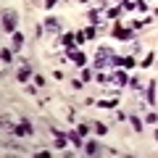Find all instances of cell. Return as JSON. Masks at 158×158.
Listing matches in <instances>:
<instances>
[{
  "instance_id": "cell-13",
  "label": "cell",
  "mask_w": 158,
  "mask_h": 158,
  "mask_svg": "<svg viewBox=\"0 0 158 158\" xmlns=\"http://www.w3.org/2000/svg\"><path fill=\"white\" fill-rule=\"evenodd\" d=\"M56 148H58V150L66 148V137H63V135H56Z\"/></svg>"
},
{
  "instance_id": "cell-21",
  "label": "cell",
  "mask_w": 158,
  "mask_h": 158,
  "mask_svg": "<svg viewBox=\"0 0 158 158\" xmlns=\"http://www.w3.org/2000/svg\"><path fill=\"white\" fill-rule=\"evenodd\" d=\"M95 132H98V135H106L108 127H106V124H95Z\"/></svg>"
},
{
  "instance_id": "cell-10",
  "label": "cell",
  "mask_w": 158,
  "mask_h": 158,
  "mask_svg": "<svg viewBox=\"0 0 158 158\" xmlns=\"http://www.w3.org/2000/svg\"><path fill=\"white\" fill-rule=\"evenodd\" d=\"M156 85L158 82H150V87H148V103H150V106L156 103Z\"/></svg>"
},
{
  "instance_id": "cell-19",
  "label": "cell",
  "mask_w": 158,
  "mask_h": 158,
  "mask_svg": "<svg viewBox=\"0 0 158 158\" xmlns=\"http://www.w3.org/2000/svg\"><path fill=\"white\" fill-rule=\"evenodd\" d=\"M132 127H135V129L140 132V129H142V121H140V118H137V116H132Z\"/></svg>"
},
{
  "instance_id": "cell-2",
  "label": "cell",
  "mask_w": 158,
  "mask_h": 158,
  "mask_svg": "<svg viewBox=\"0 0 158 158\" xmlns=\"http://www.w3.org/2000/svg\"><path fill=\"white\" fill-rule=\"evenodd\" d=\"M16 11H6L3 13V29H6V32H13V29H16Z\"/></svg>"
},
{
  "instance_id": "cell-6",
  "label": "cell",
  "mask_w": 158,
  "mask_h": 158,
  "mask_svg": "<svg viewBox=\"0 0 158 158\" xmlns=\"http://www.w3.org/2000/svg\"><path fill=\"white\" fill-rule=\"evenodd\" d=\"M113 34H116L118 40H132V32H129V29H121L118 24H116V29H113Z\"/></svg>"
},
{
  "instance_id": "cell-18",
  "label": "cell",
  "mask_w": 158,
  "mask_h": 158,
  "mask_svg": "<svg viewBox=\"0 0 158 158\" xmlns=\"http://www.w3.org/2000/svg\"><path fill=\"white\" fill-rule=\"evenodd\" d=\"M98 82H100V85H108V82H111V77H108V74H98Z\"/></svg>"
},
{
  "instance_id": "cell-20",
  "label": "cell",
  "mask_w": 158,
  "mask_h": 158,
  "mask_svg": "<svg viewBox=\"0 0 158 158\" xmlns=\"http://www.w3.org/2000/svg\"><path fill=\"white\" fill-rule=\"evenodd\" d=\"M85 34H87V40H95V34H98V29H92V27H90V29H85Z\"/></svg>"
},
{
  "instance_id": "cell-15",
  "label": "cell",
  "mask_w": 158,
  "mask_h": 158,
  "mask_svg": "<svg viewBox=\"0 0 158 158\" xmlns=\"http://www.w3.org/2000/svg\"><path fill=\"white\" fill-rule=\"evenodd\" d=\"M24 45V37H21V34H13V48H16V50H19V48H21Z\"/></svg>"
},
{
  "instance_id": "cell-4",
  "label": "cell",
  "mask_w": 158,
  "mask_h": 158,
  "mask_svg": "<svg viewBox=\"0 0 158 158\" xmlns=\"http://www.w3.org/2000/svg\"><path fill=\"white\" fill-rule=\"evenodd\" d=\"M13 132H16V135H21V137H27V135H32V132H34V127L27 124V121H21L19 127H13Z\"/></svg>"
},
{
  "instance_id": "cell-12",
  "label": "cell",
  "mask_w": 158,
  "mask_h": 158,
  "mask_svg": "<svg viewBox=\"0 0 158 158\" xmlns=\"http://www.w3.org/2000/svg\"><path fill=\"white\" fill-rule=\"evenodd\" d=\"M69 140L74 142V148H79V145H82V135H79V132H69Z\"/></svg>"
},
{
  "instance_id": "cell-8",
  "label": "cell",
  "mask_w": 158,
  "mask_h": 158,
  "mask_svg": "<svg viewBox=\"0 0 158 158\" xmlns=\"http://www.w3.org/2000/svg\"><path fill=\"white\" fill-rule=\"evenodd\" d=\"M61 45H63V48H74V45H77L74 34H63V37H61Z\"/></svg>"
},
{
  "instance_id": "cell-26",
  "label": "cell",
  "mask_w": 158,
  "mask_h": 158,
  "mask_svg": "<svg viewBox=\"0 0 158 158\" xmlns=\"http://www.w3.org/2000/svg\"><path fill=\"white\" fill-rule=\"evenodd\" d=\"M90 79H92V74L85 69V71H82V82H90Z\"/></svg>"
},
{
  "instance_id": "cell-25",
  "label": "cell",
  "mask_w": 158,
  "mask_h": 158,
  "mask_svg": "<svg viewBox=\"0 0 158 158\" xmlns=\"http://www.w3.org/2000/svg\"><path fill=\"white\" fill-rule=\"evenodd\" d=\"M145 121H148V124H156V121H158V116H156V113H148V118H145Z\"/></svg>"
},
{
  "instance_id": "cell-9",
  "label": "cell",
  "mask_w": 158,
  "mask_h": 158,
  "mask_svg": "<svg viewBox=\"0 0 158 158\" xmlns=\"http://www.w3.org/2000/svg\"><path fill=\"white\" fill-rule=\"evenodd\" d=\"M113 82H116V85H129V79H127L124 71H116V74H113Z\"/></svg>"
},
{
  "instance_id": "cell-14",
  "label": "cell",
  "mask_w": 158,
  "mask_h": 158,
  "mask_svg": "<svg viewBox=\"0 0 158 158\" xmlns=\"http://www.w3.org/2000/svg\"><path fill=\"white\" fill-rule=\"evenodd\" d=\"M132 66H135V58H129V56L121 58V69H132Z\"/></svg>"
},
{
  "instance_id": "cell-5",
  "label": "cell",
  "mask_w": 158,
  "mask_h": 158,
  "mask_svg": "<svg viewBox=\"0 0 158 158\" xmlns=\"http://www.w3.org/2000/svg\"><path fill=\"white\" fill-rule=\"evenodd\" d=\"M29 74H32V66H29V63H24V66L19 69V82H27Z\"/></svg>"
},
{
  "instance_id": "cell-24",
  "label": "cell",
  "mask_w": 158,
  "mask_h": 158,
  "mask_svg": "<svg viewBox=\"0 0 158 158\" xmlns=\"http://www.w3.org/2000/svg\"><path fill=\"white\" fill-rule=\"evenodd\" d=\"M137 11H148V3H145V0H137Z\"/></svg>"
},
{
  "instance_id": "cell-16",
  "label": "cell",
  "mask_w": 158,
  "mask_h": 158,
  "mask_svg": "<svg viewBox=\"0 0 158 158\" xmlns=\"http://www.w3.org/2000/svg\"><path fill=\"white\" fill-rule=\"evenodd\" d=\"M77 132H79V135H82V137H85L87 132H90V124H79V127H77Z\"/></svg>"
},
{
  "instance_id": "cell-7",
  "label": "cell",
  "mask_w": 158,
  "mask_h": 158,
  "mask_svg": "<svg viewBox=\"0 0 158 158\" xmlns=\"http://www.w3.org/2000/svg\"><path fill=\"white\" fill-rule=\"evenodd\" d=\"M45 29H48V32H58V29H61L58 19H45Z\"/></svg>"
},
{
  "instance_id": "cell-1",
  "label": "cell",
  "mask_w": 158,
  "mask_h": 158,
  "mask_svg": "<svg viewBox=\"0 0 158 158\" xmlns=\"http://www.w3.org/2000/svg\"><path fill=\"white\" fill-rule=\"evenodd\" d=\"M113 50L111 48H100L98 50V56H95V69H106V66H113Z\"/></svg>"
},
{
  "instance_id": "cell-23",
  "label": "cell",
  "mask_w": 158,
  "mask_h": 158,
  "mask_svg": "<svg viewBox=\"0 0 158 158\" xmlns=\"http://www.w3.org/2000/svg\"><path fill=\"white\" fill-rule=\"evenodd\" d=\"M3 61H6V63H11V61H13V56H11V50H3Z\"/></svg>"
},
{
  "instance_id": "cell-22",
  "label": "cell",
  "mask_w": 158,
  "mask_h": 158,
  "mask_svg": "<svg viewBox=\"0 0 158 158\" xmlns=\"http://www.w3.org/2000/svg\"><path fill=\"white\" fill-rule=\"evenodd\" d=\"M74 40H77V42H85L87 34H85V32H77V34H74Z\"/></svg>"
},
{
  "instance_id": "cell-11",
  "label": "cell",
  "mask_w": 158,
  "mask_h": 158,
  "mask_svg": "<svg viewBox=\"0 0 158 158\" xmlns=\"http://www.w3.org/2000/svg\"><path fill=\"white\" fill-rule=\"evenodd\" d=\"M98 150H100V145H98V142H87V145H85V153H87V156H95Z\"/></svg>"
},
{
  "instance_id": "cell-17",
  "label": "cell",
  "mask_w": 158,
  "mask_h": 158,
  "mask_svg": "<svg viewBox=\"0 0 158 158\" xmlns=\"http://www.w3.org/2000/svg\"><path fill=\"white\" fill-rule=\"evenodd\" d=\"M140 66H145V69H148V66H153V53H148V56H145V61H142Z\"/></svg>"
},
{
  "instance_id": "cell-27",
  "label": "cell",
  "mask_w": 158,
  "mask_h": 158,
  "mask_svg": "<svg viewBox=\"0 0 158 158\" xmlns=\"http://www.w3.org/2000/svg\"><path fill=\"white\" fill-rule=\"evenodd\" d=\"M56 3H58V0H45V8H53Z\"/></svg>"
},
{
  "instance_id": "cell-3",
  "label": "cell",
  "mask_w": 158,
  "mask_h": 158,
  "mask_svg": "<svg viewBox=\"0 0 158 158\" xmlns=\"http://www.w3.org/2000/svg\"><path fill=\"white\" fill-rule=\"evenodd\" d=\"M69 58L74 61V66H87V58H85V53L74 50V48H69Z\"/></svg>"
}]
</instances>
